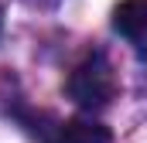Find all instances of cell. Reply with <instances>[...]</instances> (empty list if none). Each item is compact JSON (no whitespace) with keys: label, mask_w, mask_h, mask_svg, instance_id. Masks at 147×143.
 Returning a JSON list of instances; mask_svg holds the SVG:
<instances>
[{"label":"cell","mask_w":147,"mask_h":143,"mask_svg":"<svg viewBox=\"0 0 147 143\" xmlns=\"http://www.w3.org/2000/svg\"><path fill=\"white\" fill-rule=\"evenodd\" d=\"M65 92L75 106L82 109H103L110 106L120 92V82H116V72H113V61L103 55V51H92L86 55L79 65L72 68L69 82H65Z\"/></svg>","instance_id":"cell-1"},{"label":"cell","mask_w":147,"mask_h":143,"mask_svg":"<svg viewBox=\"0 0 147 143\" xmlns=\"http://www.w3.org/2000/svg\"><path fill=\"white\" fill-rule=\"evenodd\" d=\"M113 31L137 55H147V0H120L113 7Z\"/></svg>","instance_id":"cell-2"},{"label":"cell","mask_w":147,"mask_h":143,"mask_svg":"<svg viewBox=\"0 0 147 143\" xmlns=\"http://www.w3.org/2000/svg\"><path fill=\"white\" fill-rule=\"evenodd\" d=\"M51 143H113V133L96 119H69L55 130Z\"/></svg>","instance_id":"cell-3"},{"label":"cell","mask_w":147,"mask_h":143,"mask_svg":"<svg viewBox=\"0 0 147 143\" xmlns=\"http://www.w3.org/2000/svg\"><path fill=\"white\" fill-rule=\"evenodd\" d=\"M0 31H3V3H0Z\"/></svg>","instance_id":"cell-4"}]
</instances>
